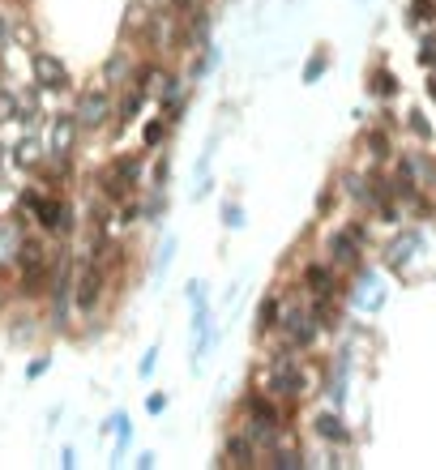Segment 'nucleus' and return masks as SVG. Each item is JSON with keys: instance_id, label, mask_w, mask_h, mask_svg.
I'll return each mask as SVG.
<instances>
[{"instance_id": "nucleus-6", "label": "nucleus", "mask_w": 436, "mask_h": 470, "mask_svg": "<svg viewBox=\"0 0 436 470\" xmlns=\"http://www.w3.org/2000/svg\"><path fill=\"white\" fill-rule=\"evenodd\" d=\"M146 163H150V150H138V155H112V163L95 176V189L107 206H120L129 197H138L141 176H146Z\"/></svg>"}, {"instance_id": "nucleus-50", "label": "nucleus", "mask_w": 436, "mask_h": 470, "mask_svg": "<svg viewBox=\"0 0 436 470\" xmlns=\"http://www.w3.org/2000/svg\"><path fill=\"white\" fill-rule=\"evenodd\" d=\"M423 95H428V103H432V107H436V69H432V73H428V81H423Z\"/></svg>"}, {"instance_id": "nucleus-40", "label": "nucleus", "mask_w": 436, "mask_h": 470, "mask_svg": "<svg viewBox=\"0 0 436 470\" xmlns=\"http://www.w3.org/2000/svg\"><path fill=\"white\" fill-rule=\"evenodd\" d=\"M222 227H227V231H239V227H244V206L231 201V197L222 201Z\"/></svg>"}, {"instance_id": "nucleus-49", "label": "nucleus", "mask_w": 436, "mask_h": 470, "mask_svg": "<svg viewBox=\"0 0 436 470\" xmlns=\"http://www.w3.org/2000/svg\"><path fill=\"white\" fill-rule=\"evenodd\" d=\"M133 466H138V470H155V466H159V457L146 449V453H138V462H133Z\"/></svg>"}, {"instance_id": "nucleus-19", "label": "nucleus", "mask_w": 436, "mask_h": 470, "mask_svg": "<svg viewBox=\"0 0 436 470\" xmlns=\"http://www.w3.org/2000/svg\"><path fill=\"white\" fill-rule=\"evenodd\" d=\"M189 95H193L189 78H180V73H163L159 95H155V107L172 120V129H176L180 120H184V112H189Z\"/></svg>"}, {"instance_id": "nucleus-9", "label": "nucleus", "mask_w": 436, "mask_h": 470, "mask_svg": "<svg viewBox=\"0 0 436 470\" xmlns=\"http://www.w3.org/2000/svg\"><path fill=\"white\" fill-rule=\"evenodd\" d=\"M334 184H338V197L351 201L359 214H373L381 201L390 197L385 193V172H373V167H364V163H359V167H347V172H338Z\"/></svg>"}, {"instance_id": "nucleus-4", "label": "nucleus", "mask_w": 436, "mask_h": 470, "mask_svg": "<svg viewBox=\"0 0 436 470\" xmlns=\"http://www.w3.org/2000/svg\"><path fill=\"white\" fill-rule=\"evenodd\" d=\"M18 210L30 218L43 235H52V239H69V235L78 231L73 206H69L60 193H52V189H21Z\"/></svg>"}, {"instance_id": "nucleus-21", "label": "nucleus", "mask_w": 436, "mask_h": 470, "mask_svg": "<svg viewBox=\"0 0 436 470\" xmlns=\"http://www.w3.org/2000/svg\"><path fill=\"white\" fill-rule=\"evenodd\" d=\"M356 355H351V347H342V351L334 355V368H330V381H321V393H325V402L330 407H347V393H351V364Z\"/></svg>"}, {"instance_id": "nucleus-18", "label": "nucleus", "mask_w": 436, "mask_h": 470, "mask_svg": "<svg viewBox=\"0 0 436 470\" xmlns=\"http://www.w3.org/2000/svg\"><path fill=\"white\" fill-rule=\"evenodd\" d=\"M261 445L248 436V432L236 424V432H227L222 436V453H218V466H236V470H253V466H261Z\"/></svg>"}, {"instance_id": "nucleus-39", "label": "nucleus", "mask_w": 436, "mask_h": 470, "mask_svg": "<svg viewBox=\"0 0 436 470\" xmlns=\"http://www.w3.org/2000/svg\"><path fill=\"white\" fill-rule=\"evenodd\" d=\"M176 253H180V239L176 235H167L159 244V253H155V274H167L172 265H176Z\"/></svg>"}, {"instance_id": "nucleus-35", "label": "nucleus", "mask_w": 436, "mask_h": 470, "mask_svg": "<svg viewBox=\"0 0 436 470\" xmlns=\"http://www.w3.org/2000/svg\"><path fill=\"white\" fill-rule=\"evenodd\" d=\"M330 64H334V52H330V47H317V52L308 56V64H304L299 81H304V86H317V81L330 73Z\"/></svg>"}, {"instance_id": "nucleus-47", "label": "nucleus", "mask_w": 436, "mask_h": 470, "mask_svg": "<svg viewBox=\"0 0 436 470\" xmlns=\"http://www.w3.org/2000/svg\"><path fill=\"white\" fill-rule=\"evenodd\" d=\"M47 368H52V355H39V359H35V364L26 368V381H39V376L47 373Z\"/></svg>"}, {"instance_id": "nucleus-24", "label": "nucleus", "mask_w": 436, "mask_h": 470, "mask_svg": "<svg viewBox=\"0 0 436 470\" xmlns=\"http://www.w3.org/2000/svg\"><path fill=\"white\" fill-rule=\"evenodd\" d=\"M141 60L129 52V47H116V52H107V60H103V86L107 90H124L129 81H133V73H138Z\"/></svg>"}, {"instance_id": "nucleus-38", "label": "nucleus", "mask_w": 436, "mask_h": 470, "mask_svg": "<svg viewBox=\"0 0 436 470\" xmlns=\"http://www.w3.org/2000/svg\"><path fill=\"white\" fill-rule=\"evenodd\" d=\"M415 60H419V69H423V73H432V69H436V26L419 35V52H415Z\"/></svg>"}, {"instance_id": "nucleus-5", "label": "nucleus", "mask_w": 436, "mask_h": 470, "mask_svg": "<svg viewBox=\"0 0 436 470\" xmlns=\"http://www.w3.org/2000/svg\"><path fill=\"white\" fill-rule=\"evenodd\" d=\"M423 261H428V227H394V235L381 244V265L398 278H419L423 274Z\"/></svg>"}, {"instance_id": "nucleus-32", "label": "nucleus", "mask_w": 436, "mask_h": 470, "mask_svg": "<svg viewBox=\"0 0 436 470\" xmlns=\"http://www.w3.org/2000/svg\"><path fill=\"white\" fill-rule=\"evenodd\" d=\"M167 133H172V120H167L159 107H155V116L141 120V150H150V155H155L163 141H167Z\"/></svg>"}, {"instance_id": "nucleus-28", "label": "nucleus", "mask_w": 436, "mask_h": 470, "mask_svg": "<svg viewBox=\"0 0 436 470\" xmlns=\"http://www.w3.org/2000/svg\"><path fill=\"white\" fill-rule=\"evenodd\" d=\"M282 304H287V295L278 291V287L261 295V304H257V338H274L278 321H282Z\"/></svg>"}, {"instance_id": "nucleus-29", "label": "nucleus", "mask_w": 436, "mask_h": 470, "mask_svg": "<svg viewBox=\"0 0 436 470\" xmlns=\"http://www.w3.org/2000/svg\"><path fill=\"white\" fill-rule=\"evenodd\" d=\"M364 81H368V95L381 98V103H390V98L402 95V78H398V73L390 69V64H373Z\"/></svg>"}, {"instance_id": "nucleus-23", "label": "nucleus", "mask_w": 436, "mask_h": 470, "mask_svg": "<svg viewBox=\"0 0 436 470\" xmlns=\"http://www.w3.org/2000/svg\"><path fill=\"white\" fill-rule=\"evenodd\" d=\"M116 95L120 98H116V120H112V133H116V138H124V129L141 120V112H146L150 95L141 90L138 81H129V86H124V90H116Z\"/></svg>"}, {"instance_id": "nucleus-37", "label": "nucleus", "mask_w": 436, "mask_h": 470, "mask_svg": "<svg viewBox=\"0 0 436 470\" xmlns=\"http://www.w3.org/2000/svg\"><path fill=\"white\" fill-rule=\"evenodd\" d=\"M163 214H167V193L155 184V189H150V197L141 201V222H159Z\"/></svg>"}, {"instance_id": "nucleus-1", "label": "nucleus", "mask_w": 436, "mask_h": 470, "mask_svg": "<svg viewBox=\"0 0 436 470\" xmlns=\"http://www.w3.org/2000/svg\"><path fill=\"white\" fill-rule=\"evenodd\" d=\"M253 385L278 398L282 407H291L299 411L304 402H313L321 393V373L304 359V351H291V347H274V351L265 355L257 364V373H253Z\"/></svg>"}, {"instance_id": "nucleus-27", "label": "nucleus", "mask_w": 436, "mask_h": 470, "mask_svg": "<svg viewBox=\"0 0 436 470\" xmlns=\"http://www.w3.org/2000/svg\"><path fill=\"white\" fill-rule=\"evenodd\" d=\"M21 239H26L21 218H0V270H13V265H18Z\"/></svg>"}, {"instance_id": "nucleus-13", "label": "nucleus", "mask_w": 436, "mask_h": 470, "mask_svg": "<svg viewBox=\"0 0 436 470\" xmlns=\"http://www.w3.org/2000/svg\"><path fill=\"white\" fill-rule=\"evenodd\" d=\"M73 116H78L81 133H103L112 120H116V90L107 86H86L73 103Z\"/></svg>"}, {"instance_id": "nucleus-53", "label": "nucleus", "mask_w": 436, "mask_h": 470, "mask_svg": "<svg viewBox=\"0 0 436 470\" xmlns=\"http://www.w3.org/2000/svg\"><path fill=\"white\" fill-rule=\"evenodd\" d=\"M0 308H4V287H0Z\"/></svg>"}, {"instance_id": "nucleus-17", "label": "nucleus", "mask_w": 436, "mask_h": 470, "mask_svg": "<svg viewBox=\"0 0 436 470\" xmlns=\"http://www.w3.org/2000/svg\"><path fill=\"white\" fill-rule=\"evenodd\" d=\"M308 432H313L317 445H342V449H351V441H356V432L347 424L342 407H330V402L308 415Z\"/></svg>"}, {"instance_id": "nucleus-25", "label": "nucleus", "mask_w": 436, "mask_h": 470, "mask_svg": "<svg viewBox=\"0 0 436 470\" xmlns=\"http://www.w3.org/2000/svg\"><path fill=\"white\" fill-rule=\"evenodd\" d=\"M394 172L411 176L415 184H423V189L432 193V184H436V158H432V155H423V150H398Z\"/></svg>"}, {"instance_id": "nucleus-45", "label": "nucleus", "mask_w": 436, "mask_h": 470, "mask_svg": "<svg viewBox=\"0 0 436 470\" xmlns=\"http://www.w3.org/2000/svg\"><path fill=\"white\" fill-rule=\"evenodd\" d=\"M167 402H172V398H167V393H150V398H146V415H150V419H159L163 411H167Z\"/></svg>"}, {"instance_id": "nucleus-16", "label": "nucleus", "mask_w": 436, "mask_h": 470, "mask_svg": "<svg viewBox=\"0 0 436 470\" xmlns=\"http://www.w3.org/2000/svg\"><path fill=\"white\" fill-rule=\"evenodd\" d=\"M359 150V163L364 167H373V172H385V167H394L398 158V146H394V129H385V124H368L356 141Z\"/></svg>"}, {"instance_id": "nucleus-22", "label": "nucleus", "mask_w": 436, "mask_h": 470, "mask_svg": "<svg viewBox=\"0 0 436 470\" xmlns=\"http://www.w3.org/2000/svg\"><path fill=\"white\" fill-rule=\"evenodd\" d=\"M214 347V308L210 304H197L193 308V338H189V359H193V373L201 368V359Z\"/></svg>"}, {"instance_id": "nucleus-12", "label": "nucleus", "mask_w": 436, "mask_h": 470, "mask_svg": "<svg viewBox=\"0 0 436 470\" xmlns=\"http://www.w3.org/2000/svg\"><path fill=\"white\" fill-rule=\"evenodd\" d=\"M342 282H347V274H338L325 256L304 261V270H299V291H304V299H313V304H334V299H342Z\"/></svg>"}, {"instance_id": "nucleus-46", "label": "nucleus", "mask_w": 436, "mask_h": 470, "mask_svg": "<svg viewBox=\"0 0 436 470\" xmlns=\"http://www.w3.org/2000/svg\"><path fill=\"white\" fill-rule=\"evenodd\" d=\"M150 176H155V184H159V189H167V176H172V163H167V155H163V158H155Z\"/></svg>"}, {"instance_id": "nucleus-51", "label": "nucleus", "mask_w": 436, "mask_h": 470, "mask_svg": "<svg viewBox=\"0 0 436 470\" xmlns=\"http://www.w3.org/2000/svg\"><path fill=\"white\" fill-rule=\"evenodd\" d=\"M60 466L73 470V466H78V453H73V449H60Z\"/></svg>"}, {"instance_id": "nucleus-14", "label": "nucleus", "mask_w": 436, "mask_h": 470, "mask_svg": "<svg viewBox=\"0 0 436 470\" xmlns=\"http://www.w3.org/2000/svg\"><path fill=\"white\" fill-rule=\"evenodd\" d=\"M73 274L78 265L69 261V253H56V270H52V287H47V299H52V330H69L73 321Z\"/></svg>"}, {"instance_id": "nucleus-15", "label": "nucleus", "mask_w": 436, "mask_h": 470, "mask_svg": "<svg viewBox=\"0 0 436 470\" xmlns=\"http://www.w3.org/2000/svg\"><path fill=\"white\" fill-rule=\"evenodd\" d=\"M30 78H35V90L39 95H64L73 78H69V64L47 52V47H30Z\"/></svg>"}, {"instance_id": "nucleus-7", "label": "nucleus", "mask_w": 436, "mask_h": 470, "mask_svg": "<svg viewBox=\"0 0 436 470\" xmlns=\"http://www.w3.org/2000/svg\"><path fill=\"white\" fill-rule=\"evenodd\" d=\"M321 338H325V325L313 313V304L308 299H287L282 304V321H278V330H274L278 347H291V351L308 355V351H317Z\"/></svg>"}, {"instance_id": "nucleus-55", "label": "nucleus", "mask_w": 436, "mask_h": 470, "mask_svg": "<svg viewBox=\"0 0 436 470\" xmlns=\"http://www.w3.org/2000/svg\"><path fill=\"white\" fill-rule=\"evenodd\" d=\"M432 270H436V261H432Z\"/></svg>"}, {"instance_id": "nucleus-11", "label": "nucleus", "mask_w": 436, "mask_h": 470, "mask_svg": "<svg viewBox=\"0 0 436 470\" xmlns=\"http://www.w3.org/2000/svg\"><path fill=\"white\" fill-rule=\"evenodd\" d=\"M342 295L351 299V308L364 316H377L381 308H385V299H390V291H385V278H381L377 265H359L356 274H347V282H342Z\"/></svg>"}, {"instance_id": "nucleus-54", "label": "nucleus", "mask_w": 436, "mask_h": 470, "mask_svg": "<svg viewBox=\"0 0 436 470\" xmlns=\"http://www.w3.org/2000/svg\"><path fill=\"white\" fill-rule=\"evenodd\" d=\"M146 4H167V0H146Z\"/></svg>"}, {"instance_id": "nucleus-33", "label": "nucleus", "mask_w": 436, "mask_h": 470, "mask_svg": "<svg viewBox=\"0 0 436 470\" xmlns=\"http://www.w3.org/2000/svg\"><path fill=\"white\" fill-rule=\"evenodd\" d=\"M402 129H407V133H411L419 146H432V141H436V129H432V120L423 116V107H407V120H402Z\"/></svg>"}, {"instance_id": "nucleus-10", "label": "nucleus", "mask_w": 436, "mask_h": 470, "mask_svg": "<svg viewBox=\"0 0 436 470\" xmlns=\"http://www.w3.org/2000/svg\"><path fill=\"white\" fill-rule=\"evenodd\" d=\"M107 291H112V270L86 253L78 265V274H73V308H78L81 316H95L103 308Z\"/></svg>"}, {"instance_id": "nucleus-26", "label": "nucleus", "mask_w": 436, "mask_h": 470, "mask_svg": "<svg viewBox=\"0 0 436 470\" xmlns=\"http://www.w3.org/2000/svg\"><path fill=\"white\" fill-rule=\"evenodd\" d=\"M261 466H270V470H299V466H308V453L296 445V436H287V441H278L274 449H265Z\"/></svg>"}, {"instance_id": "nucleus-52", "label": "nucleus", "mask_w": 436, "mask_h": 470, "mask_svg": "<svg viewBox=\"0 0 436 470\" xmlns=\"http://www.w3.org/2000/svg\"><path fill=\"white\" fill-rule=\"evenodd\" d=\"M4 167H9V146L0 141V172H4Z\"/></svg>"}, {"instance_id": "nucleus-36", "label": "nucleus", "mask_w": 436, "mask_h": 470, "mask_svg": "<svg viewBox=\"0 0 436 470\" xmlns=\"http://www.w3.org/2000/svg\"><path fill=\"white\" fill-rule=\"evenodd\" d=\"M214 64H218V47H214V43L197 47V56H193V64H189V81H201L205 73H214Z\"/></svg>"}, {"instance_id": "nucleus-8", "label": "nucleus", "mask_w": 436, "mask_h": 470, "mask_svg": "<svg viewBox=\"0 0 436 470\" xmlns=\"http://www.w3.org/2000/svg\"><path fill=\"white\" fill-rule=\"evenodd\" d=\"M138 30H141V47L150 56H172V52H184V13H176L172 4H155L146 18H138Z\"/></svg>"}, {"instance_id": "nucleus-30", "label": "nucleus", "mask_w": 436, "mask_h": 470, "mask_svg": "<svg viewBox=\"0 0 436 470\" xmlns=\"http://www.w3.org/2000/svg\"><path fill=\"white\" fill-rule=\"evenodd\" d=\"M43 158H47V146H43L35 133H26V138H21L18 146L9 150V163H13V167H21V172H39Z\"/></svg>"}, {"instance_id": "nucleus-43", "label": "nucleus", "mask_w": 436, "mask_h": 470, "mask_svg": "<svg viewBox=\"0 0 436 470\" xmlns=\"http://www.w3.org/2000/svg\"><path fill=\"white\" fill-rule=\"evenodd\" d=\"M18 120V95L0 86V124H13Z\"/></svg>"}, {"instance_id": "nucleus-34", "label": "nucleus", "mask_w": 436, "mask_h": 470, "mask_svg": "<svg viewBox=\"0 0 436 470\" xmlns=\"http://www.w3.org/2000/svg\"><path fill=\"white\" fill-rule=\"evenodd\" d=\"M112 436H116V441H112V466H120V462L129 457V445H133V419H129V411H120Z\"/></svg>"}, {"instance_id": "nucleus-44", "label": "nucleus", "mask_w": 436, "mask_h": 470, "mask_svg": "<svg viewBox=\"0 0 436 470\" xmlns=\"http://www.w3.org/2000/svg\"><path fill=\"white\" fill-rule=\"evenodd\" d=\"M338 206V184H325L317 193V218H330V210Z\"/></svg>"}, {"instance_id": "nucleus-20", "label": "nucleus", "mask_w": 436, "mask_h": 470, "mask_svg": "<svg viewBox=\"0 0 436 470\" xmlns=\"http://www.w3.org/2000/svg\"><path fill=\"white\" fill-rule=\"evenodd\" d=\"M78 138H81V124L73 112H60V116H52V124H47V155L52 158H73V150H78Z\"/></svg>"}, {"instance_id": "nucleus-3", "label": "nucleus", "mask_w": 436, "mask_h": 470, "mask_svg": "<svg viewBox=\"0 0 436 470\" xmlns=\"http://www.w3.org/2000/svg\"><path fill=\"white\" fill-rule=\"evenodd\" d=\"M368 239H373V227H368L364 214H356L347 218L342 227H330L321 235V256L334 265L338 274H356L364 265V256H368Z\"/></svg>"}, {"instance_id": "nucleus-48", "label": "nucleus", "mask_w": 436, "mask_h": 470, "mask_svg": "<svg viewBox=\"0 0 436 470\" xmlns=\"http://www.w3.org/2000/svg\"><path fill=\"white\" fill-rule=\"evenodd\" d=\"M9 39H13V18H9V13L0 9V47H4Z\"/></svg>"}, {"instance_id": "nucleus-2", "label": "nucleus", "mask_w": 436, "mask_h": 470, "mask_svg": "<svg viewBox=\"0 0 436 470\" xmlns=\"http://www.w3.org/2000/svg\"><path fill=\"white\" fill-rule=\"evenodd\" d=\"M239 428L257 441L261 453L274 449L278 441H287V436H296L291 432V407H282L261 385H248V390L239 393Z\"/></svg>"}, {"instance_id": "nucleus-41", "label": "nucleus", "mask_w": 436, "mask_h": 470, "mask_svg": "<svg viewBox=\"0 0 436 470\" xmlns=\"http://www.w3.org/2000/svg\"><path fill=\"white\" fill-rule=\"evenodd\" d=\"M155 368H159V342H150V347H146V351H141L138 376H141V381H150V376H155Z\"/></svg>"}, {"instance_id": "nucleus-31", "label": "nucleus", "mask_w": 436, "mask_h": 470, "mask_svg": "<svg viewBox=\"0 0 436 470\" xmlns=\"http://www.w3.org/2000/svg\"><path fill=\"white\" fill-rule=\"evenodd\" d=\"M402 26H407L411 35L432 30L436 26V0H407V9H402Z\"/></svg>"}, {"instance_id": "nucleus-42", "label": "nucleus", "mask_w": 436, "mask_h": 470, "mask_svg": "<svg viewBox=\"0 0 436 470\" xmlns=\"http://www.w3.org/2000/svg\"><path fill=\"white\" fill-rule=\"evenodd\" d=\"M184 295H189L193 308H197V304H210V287H205V278H189V282H184Z\"/></svg>"}]
</instances>
